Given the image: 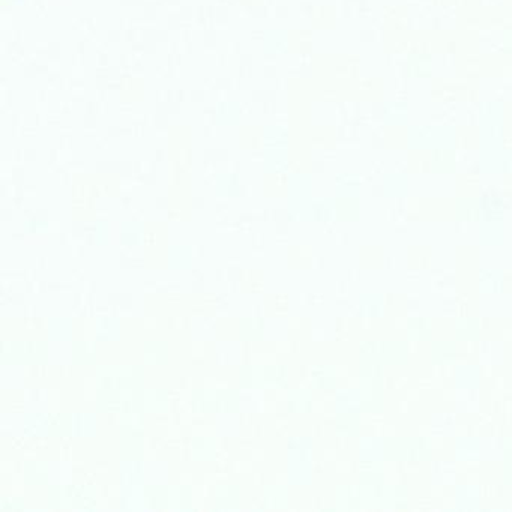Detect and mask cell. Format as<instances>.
I'll return each instance as SVG.
<instances>
[]
</instances>
